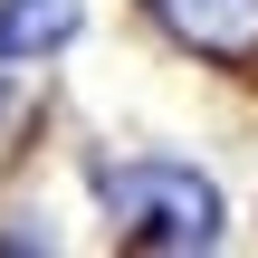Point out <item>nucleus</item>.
I'll return each mask as SVG.
<instances>
[{
    "label": "nucleus",
    "mask_w": 258,
    "mask_h": 258,
    "mask_svg": "<svg viewBox=\"0 0 258 258\" xmlns=\"http://www.w3.org/2000/svg\"><path fill=\"white\" fill-rule=\"evenodd\" d=\"M105 211H115V239H134V249H211V239H220V201H211V182L163 172V163L105 172Z\"/></svg>",
    "instance_id": "obj_1"
},
{
    "label": "nucleus",
    "mask_w": 258,
    "mask_h": 258,
    "mask_svg": "<svg viewBox=\"0 0 258 258\" xmlns=\"http://www.w3.org/2000/svg\"><path fill=\"white\" fill-rule=\"evenodd\" d=\"M163 19H172L191 48H220V57L258 48V0H163Z\"/></svg>",
    "instance_id": "obj_2"
},
{
    "label": "nucleus",
    "mask_w": 258,
    "mask_h": 258,
    "mask_svg": "<svg viewBox=\"0 0 258 258\" xmlns=\"http://www.w3.org/2000/svg\"><path fill=\"white\" fill-rule=\"evenodd\" d=\"M67 29H77V0H10L0 10V48H19V57L29 48H57Z\"/></svg>",
    "instance_id": "obj_3"
}]
</instances>
